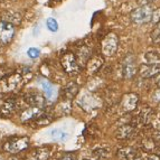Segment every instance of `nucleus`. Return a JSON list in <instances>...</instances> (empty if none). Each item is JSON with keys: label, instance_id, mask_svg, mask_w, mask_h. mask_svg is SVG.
<instances>
[{"label": "nucleus", "instance_id": "473e14b6", "mask_svg": "<svg viewBox=\"0 0 160 160\" xmlns=\"http://www.w3.org/2000/svg\"><path fill=\"white\" fill-rule=\"evenodd\" d=\"M152 98H153V100H155L156 102H160V88H158V90L155 92V93H153Z\"/></svg>", "mask_w": 160, "mask_h": 160}, {"label": "nucleus", "instance_id": "c85d7f7f", "mask_svg": "<svg viewBox=\"0 0 160 160\" xmlns=\"http://www.w3.org/2000/svg\"><path fill=\"white\" fill-rule=\"evenodd\" d=\"M78 159V156L74 152H66V153H63L59 158V160H76Z\"/></svg>", "mask_w": 160, "mask_h": 160}, {"label": "nucleus", "instance_id": "0eeeda50", "mask_svg": "<svg viewBox=\"0 0 160 160\" xmlns=\"http://www.w3.org/2000/svg\"><path fill=\"white\" fill-rule=\"evenodd\" d=\"M139 74L143 78H150L153 76H157L160 74V63H152L148 64L144 63L139 67Z\"/></svg>", "mask_w": 160, "mask_h": 160}, {"label": "nucleus", "instance_id": "6ab92c4d", "mask_svg": "<svg viewBox=\"0 0 160 160\" xmlns=\"http://www.w3.org/2000/svg\"><path fill=\"white\" fill-rule=\"evenodd\" d=\"M43 113V109H38V108H34V107H30L28 109H26L24 112L22 113V122L25 121H29V120H32V119H36L38 118L39 115H42Z\"/></svg>", "mask_w": 160, "mask_h": 160}, {"label": "nucleus", "instance_id": "f03ea898", "mask_svg": "<svg viewBox=\"0 0 160 160\" xmlns=\"http://www.w3.org/2000/svg\"><path fill=\"white\" fill-rule=\"evenodd\" d=\"M22 83H24V78H22V74H19V73L9 74L0 81V91L6 92V93L17 91L22 88Z\"/></svg>", "mask_w": 160, "mask_h": 160}, {"label": "nucleus", "instance_id": "4468645a", "mask_svg": "<svg viewBox=\"0 0 160 160\" xmlns=\"http://www.w3.org/2000/svg\"><path fill=\"white\" fill-rule=\"evenodd\" d=\"M104 61L102 56H93L88 59L86 63V71L90 75H94L99 72L103 65Z\"/></svg>", "mask_w": 160, "mask_h": 160}, {"label": "nucleus", "instance_id": "2eb2a0df", "mask_svg": "<svg viewBox=\"0 0 160 160\" xmlns=\"http://www.w3.org/2000/svg\"><path fill=\"white\" fill-rule=\"evenodd\" d=\"M153 111H152L151 108L146 107L140 111L138 115V119H137V122H138L139 126H148L151 123V121L153 120Z\"/></svg>", "mask_w": 160, "mask_h": 160}, {"label": "nucleus", "instance_id": "a211bd4d", "mask_svg": "<svg viewBox=\"0 0 160 160\" xmlns=\"http://www.w3.org/2000/svg\"><path fill=\"white\" fill-rule=\"evenodd\" d=\"M138 156V150L133 147H123L118 151V157L120 158V160H131Z\"/></svg>", "mask_w": 160, "mask_h": 160}, {"label": "nucleus", "instance_id": "39448f33", "mask_svg": "<svg viewBox=\"0 0 160 160\" xmlns=\"http://www.w3.org/2000/svg\"><path fill=\"white\" fill-rule=\"evenodd\" d=\"M119 37L114 32H109L102 40V53L104 56H113L119 48Z\"/></svg>", "mask_w": 160, "mask_h": 160}, {"label": "nucleus", "instance_id": "ddd939ff", "mask_svg": "<svg viewBox=\"0 0 160 160\" xmlns=\"http://www.w3.org/2000/svg\"><path fill=\"white\" fill-rule=\"evenodd\" d=\"M22 13L18 12V11H13V10H7L3 11L1 13V22H8V24L12 25V26H17L22 22Z\"/></svg>", "mask_w": 160, "mask_h": 160}, {"label": "nucleus", "instance_id": "5701e85b", "mask_svg": "<svg viewBox=\"0 0 160 160\" xmlns=\"http://www.w3.org/2000/svg\"><path fill=\"white\" fill-rule=\"evenodd\" d=\"M142 147L146 152H150V153H155L157 152V143L153 140V138H146L142 141Z\"/></svg>", "mask_w": 160, "mask_h": 160}, {"label": "nucleus", "instance_id": "393cba45", "mask_svg": "<svg viewBox=\"0 0 160 160\" xmlns=\"http://www.w3.org/2000/svg\"><path fill=\"white\" fill-rule=\"evenodd\" d=\"M151 40L155 44H160V20L157 22V26L151 32Z\"/></svg>", "mask_w": 160, "mask_h": 160}, {"label": "nucleus", "instance_id": "f3484780", "mask_svg": "<svg viewBox=\"0 0 160 160\" xmlns=\"http://www.w3.org/2000/svg\"><path fill=\"white\" fill-rule=\"evenodd\" d=\"M17 108V103L15 99H8L6 100L1 107H0V115L1 117H8V115L12 114L15 112V110Z\"/></svg>", "mask_w": 160, "mask_h": 160}, {"label": "nucleus", "instance_id": "cd10ccee", "mask_svg": "<svg viewBox=\"0 0 160 160\" xmlns=\"http://www.w3.org/2000/svg\"><path fill=\"white\" fill-rule=\"evenodd\" d=\"M47 27L51 32H57L58 30V24L54 18H48L47 19Z\"/></svg>", "mask_w": 160, "mask_h": 160}, {"label": "nucleus", "instance_id": "c9c22d12", "mask_svg": "<svg viewBox=\"0 0 160 160\" xmlns=\"http://www.w3.org/2000/svg\"><path fill=\"white\" fill-rule=\"evenodd\" d=\"M85 160H88V159H85Z\"/></svg>", "mask_w": 160, "mask_h": 160}, {"label": "nucleus", "instance_id": "f8f14e48", "mask_svg": "<svg viewBox=\"0 0 160 160\" xmlns=\"http://www.w3.org/2000/svg\"><path fill=\"white\" fill-rule=\"evenodd\" d=\"M137 132V128L133 124H122L119 127L115 132V137L120 140H126V139H130L131 137H133Z\"/></svg>", "mask_w": 160, "mask_h": 160}, {"label": "nucleus", "instance_id": "9b49d317", "mask_svg": "<svg viewBox=\"0 0 160 160\" xmlns=\"http://www.w3.org/2000/svg\"><path fill=\"white\" fill-rule=\"evenodd\" d=\"M78 104L85 111H92V110L98 109L100 104V101L98 100L96 96H94L93 94H84L82 96V99L78 101Z\"/></svg>", "mask_w": 160, "mask_h": 160}, {"label": "nucleus", "instance_id": "aec40b11", "mask_svg": "<svg viewBox=\"0 0 160 160\" xmlns=\"http://www.w3.org/2000/svg\"><path fill=\"white\" fill-rule=\"evenodd\" d=\"M49 155H51V151L48 148H38L27 158V160H47L49 158Z\"/></svg>", "mask_w": 160, "mask_h": 160}, {"label": "nucleus", "instance_id": "72a5a7b5", "mask_svg": "<svg viewBox=\"0 0 160 160\" xmlns=\"http://www.w3.org/2000/svg\"><path fill=\"white\" fill-rule=\"evenodd\" d=\"M147 160H160V155H158V153H151L148 157Z\"/></svg>", "mask_w": 160, "mask_h": 160}, {"label": "nucleus", "instance_id": "b1692460", "mask_svg": "<svg viewBox=\"0 0 160 160\" xmlns=\"http://www.w3.org/2000/svg\"><path fill=\"white\" fill-rule=\"evenodd\" d=\"M144 59H146L148 64L160 63V55L157 52H148L147 54H144Z\"/></svg>", "mask_w": 160, "mask_h": 160}, {"label": "nucleus", "instance_id": "1a4fd4ad", "mask_svg": "<svg viewBox=\"0 0 160 160\" xmlns=\"http://www.w3.org/2000/svg\"><path fill=\"white\" fill-rule=\"evenodd\" d=\"M15 35V28L12 25L5 22H0V44L7 45L10 43Z\"/></svg>", "mask_w": 160, "mask_h": 160}, {"label": "nucleus", "instance_id": "a878e982", "mask_svg": "<svg viewBox=\"0 0 160 160\" xmlns=\"http://www.w3.org/2000/svg\"><path fill=\"white\" fill-rule=\"evenodd\" d=\"M52 122V119L48 115H39V117L37 118V120H36V124H38V126H46V124H49V123Z\"/></svg>", "mask_w": 160, "mask_h": 160}, {"label": "nucleus", "instance_id": "7c9ffc66", "mask_svg": "<svg viewBox=\"0 0 160 160\" xmlns=\"http://www.w3.org/2000/svg\"><path fill=\"white\" fill-rule=\"evenodd\" d=\"M159 20H160V8H157V9H155V10H153L151 22H158Z\"/></svg>", "mask_w": 160, "mask_h": 160}, {"label": "nucleus", "instance_id": "20e7f679", "mask_svg": "<svg viewBox=\"0 0 160 160\" xmlns=\"http://www.w3.org/2000/svg\"><path fill=\"white\" fill-rule=\"evenodd\" d=\"M29 146L28 137H15L3 144V150L9 153H18Z\"/></svg>", "mask_w": 160, "mask_h": 160}, {"label": "nucleus", "instance_id": "f257e3e1", "mask_svg": "<svg viewBox=\"0 0 160 160\" xmlns=\"http://www.w3.org/2000/svg\"><path fill=\"white\" fill-rule=\"evenodd\" d=\"M153 7L151 5L140 6L139 8L133 9L130 13V18L132 22L137 25H143L151 22L152 13H153Z\"/></svg>", "mask_w": 160, "mask_h": 160}, {"label": "nucleus", "instance_id": "423d86ee", "mask_svg": "<svg viewBox=\"0 0 160 160\" xmlns=\"http://www.w3.org/2000/svg\"><path fill=\"white\" fill-rule=\"evenodd\" d=\"M137 72H138V68H137L136 57L133 55H129L124 58L122 64L123 78H127V80H131L136 76Z\"/></svg>", "mask_w": 160, "mask_h": 160}, {"label": "nucleus", "instance_id": "c756f323", "mask_svg": "<svg viewBox=\"0 0 160 160\" xmlns=\"http://www.w3.org/2000/svg\"><path fill=\"white\" fill-rule=\"evenodd\" d=\"M27 54H28V56L30 57V58H37L38 56H39V49H37V48H29L28 51H27Z\"/></svg>", "mask_w": 160, "mask_h": 160}, {"label": "nucleus", "instance_id": "6e6552de", "mask_svg": "<svg viewBox=\"0 0 160 160\" xmlns=\"http://www.w3.org/2000/svg\"><path fill=\"white\" fill-rule=\"evenodd\" d=\"M139 103V95L137 93H127L122 96L121 100V107L126 112H131L137 109Z\"/></svg>", "mask_w": 160, "mask_h": 160}, {"label": "nucleus", "instance_id": "2f4dec72", "mask_svg": "<svg viewBox=\"0 0 160 160\" xmlns=\"http://www.w3.org/2000/svg\"><path fill=\"white\" fill-rule=\"evenodd\" d=\"M152 2H155V0H138V5H140V6L151 5Z\"/></svg>", "mask_w": 160, "mask_h": 160}, {"label": "nucleus", "instance_id": "f704fd0d", "mask_svg": "<svg viewBox=\"0 0 160 160\" xmlns=\"http://www.w3.org/2000/svg\"><path fill=\"white\" fill-rule=\"evenodd\" d=\"M157 85H158V86H159V88H160V76H159V78H157Z\"/></svg>", "mask_w": 160, "mask_h": 160}, {"label": "nucleus", "instance_id": "9d476101", "mask_svg": "<svg viewBox=\"0 0 160 160\" xmlns=\"http://www.w3.org/2000/svg\"><path fill=\"white\" fill-rule=\"evenodd\" d=\"M25 100L30 107L38 108V109H43L46 105V99L45 96L42 95L38 92H29L28 94L25 95Z\"/></svg>", "mask_w": 160, "mask_h": 160}, {"label": "nucleus", "instance_id": "dca6fc26", "mask_svg": "<svg viewBox=\"0 0 160 160\" xmlns=\"http://www.w3.org/2000/svg\"><path fill=\"white\" fill-rule=\"evenodd\" d=\"M38 84L42 88H43L44 93H45L46 98L47 99H53L55 94H56V90H55V86L52 84L51 82L46 78H38Z\"/></svg>", "mask_w": 160, "mask_h": 160}, {"label": "nucleus", "instance_id": "bb28decb", "mask_svg": "<svg viewBox=\"0 0 160 160\" xmlns=\"http://www.w3.org/2000/svg\"><path fill=\"white\" fill-rule=\"evenodd\" d=\"M93 155L96 156V157L99 158V159H104V158L108 157L109 152H108L107 149H103V148H99V149L94 150V151H93Z\"/></svg>", "mask_w": 160, "mask_h": 160}, {"label": "nucleus", "instance_id": "7ed1b4c3", "mask_svg": "<svg viewBox=\"0 0 160 160\" xmlns=\"http://www.w3.org/2000/svg\"><path fill=\"white\" fill-rule=\"evenodd\" d=\"M61 64L64 68L65 73L69 76H75L81 72V65L76 58V55L71 53V52L65 53L62 56Z\"/></svg>", "mask_w": 160, "mask_h": 160}, {"label": "nucleus", "instance_id": "412c9836", "mask_svg": "<svg viewBox=\"0 0 160 160\" xmlns=\"http://www.w3.org/2000/svg\"><path fill=\"white\" fill-rule=\"evenodd\" d=\"M78 90H80V88H78V85L75 82L68 83V84L66 85V88H64L65 99L68 100V101H71L72 99H74L75 96H76V94L78 93Z\"/></svg>", "mask_w": 160, "mask_h": 160}, {"label": "nucleus", "instance_id": "4be33fe9", "mask_svg": "<svg viewBox=\"0 0 160 160\" xmlns=\"http://www.w3.org/2000/svg\"><path fill=\"white\" fill-rule=\"evenodd\" d=\"M49 136H51V138L53 139L54 141H56V142L66 141L67 139H68V133L64 132V131L61 130V129H53V130H51Z\"/></svg>", "mask_w": 160, "mask_h": 160}]
</instances>
